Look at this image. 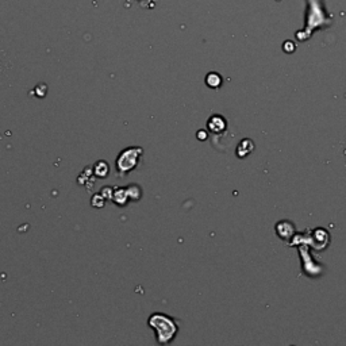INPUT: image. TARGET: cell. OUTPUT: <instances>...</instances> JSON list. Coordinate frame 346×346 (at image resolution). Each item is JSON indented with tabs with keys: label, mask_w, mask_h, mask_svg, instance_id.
I'll use <instances>...</instances> for the list:
<instances>
[{
	"label": "cell",
	"mask_w": 346,
	"mask_h": 346,
	"mask_svg": "<svg viewBox=\"0 0 346 346\" xmlns=\"http://www.w3.org/2000/svg\"><path fill=\"white\" fill-rule=\"evenodd\" d=\"M148 324L153 329L158 345H168L177 337L180 332L179 323L175 318L165 313H153L148 318Z\"/></svg>",
	"instance_id": "obj_1"
},
{
	"label": "cell",
	"mask_w": 346,
	"mask_h": 346,
	"mask_svg": "<svg viewBox=\"0 0 346 346\" xmlns=\"http://www.w3.org/2000/svg\"><path fill=\"white\" fill-rule=\"evenodd\" d=\"M143 156V149L141 146H130L118 154L115 160V169L119 177L128 176L130 172L137 169Z\"/></svg>",
	"instance_id": "obj_2"
},
{
	"label": "cell",
	"mask_w": 346,
	"mask_h": 346,
	"mask_svg": "<svg viewBox=\"0 0 346 346\" xmlns=\"http://www.w3.org/2000/svg\"><path fill=\"white\" fill-rule=\"evenodd\" d=\"M299 254L302 259L303 270L307 276L315 277L321 274V265H318L317 263L313 261V257H311L310 250H308V245H299Z\"/></svg>",
	"instance_id": "obj_3"
},
{
	"label": "cell",
	"mask_w": 346,
	"mask_h": 346,
	"mask_svg": "<svg viewBox=\"0 0 346 346\" xmlns=\"http://www.w3.org/2000/svg\"><path fill=\"white\" fill-rule=\"evenodd\" d=\"M330 244V235L324 229L318 227L308 231V245H311L315 250H324Z\"/></svg>",
	"instance_id": "obj_4"
},
{
	"label": "cell",
	"mask_w": 346,
	"mask_h": 346,
	"mask_svg": "<svg viewBox=\"0 0 346 346\" xmlns=\"http://www.w3.org/2000/svg\"><path fill=\"white\" fill-rule=\"evenodd\" d=\"M207 130L211 134H222L227 130V120L226 118L221 115V114H214L208 118L207 120Z\"/></svg>",
	"instance_id": "obj_5"
},
{
	"label": "cell",
	"mask_w": 346,
	"mask_h": 346,
	"mask_svg": "<svg viewBox=\"0 0 346 346\" xmlns=\"http://www.w3.org/2000/svg\"><path fill=\"white\" fill-rule=\"evenodd\" d=\"M275 231L279 235V238L283 241L291 240L296 233L295 225L291 221H280V222H277L276 226H275Z\"/></svg>",
	"instance_id": "obj_6"
},
{
	"label": "cell",
	"mask_w": 346,
	"mask_h": 346,
	"mask_svg": "<svg viewBox=\"0 0 346 346\" xmlns=\"http://www.w3.org/2000/svg\"><path fill=\"white\" fill-rule=\"evenodd\" d=\"M256 149L254 142L251 141L250 138H244L241 139L240 143L235 148V154H237L238 158H246L248 156H250Z\"/></svg>",
	"instance_id": "obj_7"
},
{
	"label": "cell",
	"mask_w": 346,
	"mask_h": 346,
	"mask_svg": "<svg viewBox=\"0 0 346 346\" xmlns=\"http://www.w3.org/2000/svg\"><path fill=\"white\" fill-rule=\"evenodd\" d=\"M111 201L117 204L118 207H124V206H128V203L130 201H129L128 192H126V187H115V188H114Z\"/></svg>",
	"instance_id": "obj_8"
},
{
	"label": "cell",
	"mask_w": 346,
	"mask_h": 346,
	"mask_svg": "<svg viewBox=\"0 0 346 346\" xmlns=\"http://www.w3.org/2000/svg\"><path fill=\"white\" fill-rule=\"evenodd\" d=\"M204 83L211 89H218V88L222 87L223 77L218 72H210L207 73V76L204 79Z\"/></svg>",
	"instance_id": "obj_9"
},
{
	"label": "cell",
	"mask_w": 346,
	"mask_h": 346,
	"mask_svg": "<svg viewBox=\"0 0 346 346\" xmlns=\"http://www.w3.org/2000/svg\"><path fill=\"white\" fill-rule=\"evenodd\" d=\"M94 173L98 179H106L110 175V165L107 164L104 160L98 161L95 165H94Z\"/></svg>",
	"instance_id": "obj_10"
},
{
	"label": "cell",
	"mask_w": 346,
	"mask_h": 346,
	"mask_svg": "<svg viewBox=\"0 0 346 346\" xmlns=\"http://www.w3.org/2000/svg\"><path fill=\"white\" fill-rule=\"evenodd\" d=\"M126 192H128L129 201L130 202H138L142 197V188L138 184H135V183L126 187Z\"/></svg>",
	"instance_id": "obj_11"
},
{
	"label": "cell",
	"mask_w": 346,
	"mask_h": 346,
	"mask_svg": "<svg viewBox=\"0 0 346 346\" xmlns=\"http://www.w3.org/2000/svg\"><path fill=\"white\" fill-rule=\"evenodd\" d=\"M106 204V199L102 196V193H95L91 199V206L95 208H103Z\"/></svg>",
	"instance_id": "obj_12"
},
{
	"label": "cell",
	"mask_w": 346,
	"mask_h": 346,
	"mask_svg": "<svg viewBox=\"0 0 346 346\" xmlns=\"http://www.w3.org/2000/svg\"><path fill=\"white\" fill-rule=\"evenodd\" d=\"M208 137H210V132H208L207 129H201V130H197L196 138L199 139V141L204 142V141H207Z\"/></svg>",
	"instance_id": "obj_13"
},
{
	"label": "cell",
	"mask_w": 346,
	"mask_h": 346,
	"mask_svg": "<svg viewBox=\"0 0 346 346\" xmlns=\"http://www.w3.org/2000/svg\"><path fill=\"white\" fill-rule=\"evenodd\" d=\"M113 192H114V188H111V187H103L102 191H100L102 196L104 197L106 201H111V197H113Z\"/></svg>",
	"instance_id": "obj_14"
},
{
	"label": "cell",
	"mask_w": 346,
	"mask_h": 346,
	"mask_svg": "<svg viewBox=\"0 0 346 346\" xmlns=\"http://www.w3.org/2000/svg\"><path fill=\"white\" fill-rule=\"evenodd\" d=\"M295 49L296 46L292 41H287V42H284V45H283V50H284L285 53H294Z\"/></svg>",
	"instance_id": "obj_15"
}]
</instances>
